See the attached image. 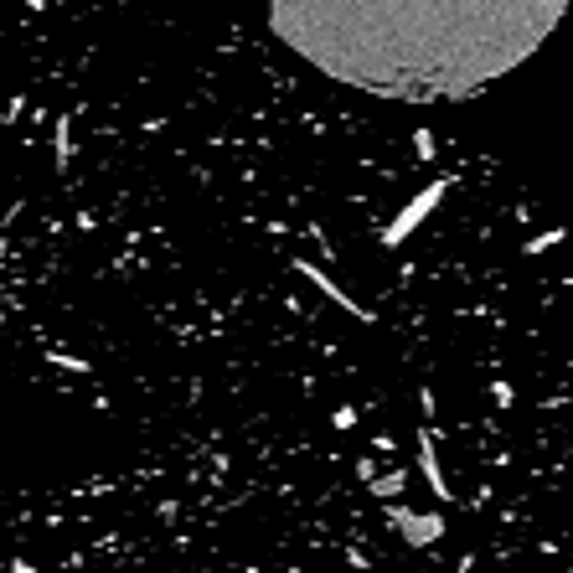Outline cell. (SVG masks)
Wrapping results in <instances>:
<instances>
[{
  "label": "cell",
  "instance_id": "obj_1",
  "mask_svg": "<svg viewBox=\"0 0 573 573\" xmlns=\"http://www.w3.org/2000/svg\"><path fill=\"white\" fill-rule=\"evenodd\" d=\"M0 573H573L569 233L207 0H0Z\"/></svg>",
  "mask_w": 573,
  "mask_h": 573
}]
</instances>
